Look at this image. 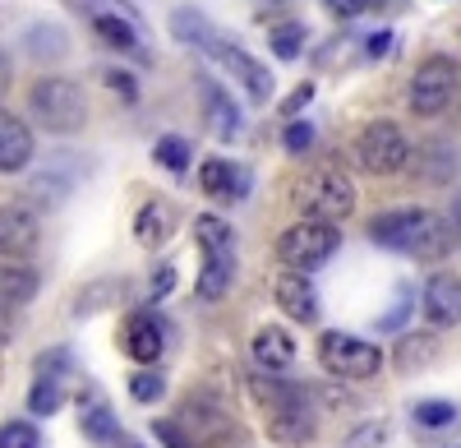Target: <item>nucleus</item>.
Here are the masks:
<instances>
[{
	"instance_id": "obj_25",
	"label": "nucleus",
	"mask_w": 461,
	"mask_h": 448,
	"mask_svg": "<svg viewBox=\"0 0 461 448\" xmlns=\"http://www.w3.org/2000/svg\"><path fill=\"white\" fill-rule=\"evenodd\" d=\"M60 402H65V389H60V379L56 375H42L32 389H28V407L37 416H51V412H60Z\"/></svg>"
},
{
	"instance_id": "obj_2",
	"label": "nucleus",
	"mask_w": 461,
	"mask_h": 448,
	"mask_svg": "<svg viewBox=\"0 0 461 448\" xmlns=\"http://www.w3.org/2000/svg\"><path fill=\"white\" fill-rule=\"evenodd\" d=\"M194 236L203 250V269H199V296L203 301H221L230 291V278H236V232L230 222L217 213L194 217Z\"/></svg>"
},
{
	"instance_id": "obj_21",
	"label": "nucleus",
	"mask_w": 461,
	"mask_h": 448,
	"mask_svg": "<svg viewBox=\"0 0 461 448\" xmlns=\"http://www.w3.org/2000/svg\"><path fill=\"white\" fill-rule=\"evenodd\" d=\"M171 227H176V217H171L167 204H143L139 217H134V236H139L143 245H162V241L171 236Z\"/></svg>"
},
{
	"instance_id": "obj_5",
	"label": "nucleus",
	"mask_w": 461,
	"mask_h": 448,
	"mask_svg": "<svg viewBox=\"0 0 461 448\" xmlns=\"http://www.w3.org/2000/svg\"><path fill=\"white\" fill-rule=\"evenodd\" d=\"M300 208L304 217H319V222H346L356 213V180L341 167H319L300 185Z\"/></svg>"
},
{
	"instance_id": "obj_39",
	"label": "nucleus",
	"mask_w": 461,
	"mask_h": 448,
	"mask_svg": "<svg viewBox=\"0 0 461 448\" xmlns=\"http://www.w3.org/2000/svg\"><path fill=\"white\" fill-rule=\"evenodd\" d=\"M388 42H393L388 32H378V37H369V56H383V51H388Z\"/></svg>"
},
{
	"instance_id": "obj_9",
	"label": "nucleus",
	"mask_w": 461,
	"mask_h": 448,
	"mask_svg": "<svg viewBox=\"0 0 461 448\" xmlns=\"http://www.w3.org/2000/svg\"><path fill=\"white\" fill-rule=\"evenodd\" d=\"M226 74H230V79H236L254 102H267V97H273V74H267V65H258L249 51H240L236 42H226V37H212V42L203 47Z\"/></svg>"
},
{
	"instance_id": "obj_27",
	"label": "nucleus",
	"mask_w": 461,
	"mask_h": 448,
	"mask_svg": "<svg viewBox=\"0 0 461 448\" xmlns=\"http://www.w3.org/2000/svg\"><path fill=\"white\" fill-rule=\"evenodd\" d=\"M0 448H42V434L28 421H10V425H0Z\"/></svg>"
},
{
	"instance_id": "obj_33",
	"label": "nucleus",
	"mask_w": 461,
	"mask_h": 448,
	"mask_svg": "<svg viewBox=\"0 0 461 448\" xmlns=\"http://www.w3.org/2000/svg\"><path fill=\"white\" fill-rule=\"evenodd\" d=\"M310 148H314V125L310 121H291L286 125V153H310Z\"/></svg>"
},
{
	"instance_id": "obj_10",
	"label": "nucleus",
	"mask_w": 461,
	"mask_h": 448,
	"mask_svg": "<svg viewBox=\"0 0 461 448\" xmlns=\"http://www.w3.org/2000/svg\"><path fill=\"white\" fill-rule=\"evenodd\" d=\"M273 296H277V310H286L291 319H300V324H314V319H319V291H314L310 273L286 269V273L273 282Z\"/></svg>"
},
{
	"instance_id": "obj_23",
	"label": "nucleus",
	"mask_w": 461,
	"mask_h": 448,
	"mask_svg": "<svg viewBox=\"0 0 461 448\" xmlns=\"http://www.w3.org/2000/svg\"><path fill=\"white\" fill-rule=\"evenodd\" d=\"M84 434H88L93 443H111L115 434H121V425H115L111 407H106L102 398H88V402H84Z\"/></svg>"
},
{
	"instance_id": "obj_8",
	"label": "nucleus",
	"mask_w": 461,
	"mask_h": 448,
	"mask_svg": "<svg viewBox=\"0 0 461 448\" xmlns=\"http://www.w3.org/2000/svg\"><path fill=\"white\" fill-rule=\"evenodd\" d=\"M356 158L369 176H397L411 162V139L397 121H374V125H365V134L356 143Z\"/></svg>"
},
{
	"instance_id": "obj_32",
	"label": "nucleus",
	"mask_w": 461,
	"mask_h": 448,
	"mask_svg": "<svg viewBox=\"0 0 461 448\" xmlns=\"http://www.w3.org/2000/svg\"><path fill=\"white\" fill-rule=\"evenodd\" d=\"M152 434H158L167 448H199V443H194V434H189L180 421H152Z\"/></svg>"
},
{
	"instance_id": "obj_4",
	"label": "nucleus",
	"mask_w": 461,
	"mask_h": 448,
	"mask_svg": "<svg viewBox=\"0 0 461 448\" xmlns=\"http://www.w3.org/2000/svg\"><path fill=\"white\" fill-rule=\"evenodd\" d=\"M341 250V232L337 222H319V217H300L277 236V259L295 273H314Z\"/></svg>"
},
{
	"instance_id": "obj_29",
	"label": "nucleus",
	"mask_w": 461,
	"mask_h": 448,
	"mask_svg": "<svg viewBox=\"0 0 461 448\" xmlns=\"http://www.w3.org/2000/svg\"><path fill=\"white\" fill-rule=\"evenodd\" d=\"M415 421L425 425V430H443V425L456 421V407L452 402H420L415 407Z\"/></svg>"
},
{
	"instance_id": "obj_12",
	"label": "nucleus",
	"mask_w": 461,
	"mask_h": 448,
	"mask_svg": "<svg viewBox=\"0 0 461 448\" xmlns=\"http://www.w3.org/2000/svg\"><path fill=\"white\" fill-rule=\"evenodd\" d=\"M249 356H254V365L263 370V375H282V370L295 365V338L277 324H263L254 333V343H249Z\"/></svg>"
},
{
	"instance_id": "obj_13",
	"label": "nucleus",
	"mask_w": 461,
	"mask_h": 448,
	"mask_svg": "<svg viewBox=\"0 0 461 448\" xmlns=\"http://www.w3.org/2000/svg\"><path fill=\"white\" fill-rule=\"evenodd\" d=\"M425 319L434 328H456L461 324V278L434 273L425 282Z\"/></svg>"
},
{
	"instance_id": "obj_20",
	"label": "nucleus",
	"mask_w": 461,
	"mask_h": 448,
	"mask_svg": "<svg viewBox=\"0 0 461 448\" xmlns=\"http://www.w3.org/2000/svg\"><path fill=\"white\" fill-rule=\"evenodd\" d=\"M37 296V273L23 269V264H0V310H14V306H28Z\"/></svg>"
},
{
	"instance_id": "obj_38",
	"label": "nucleus",
	"mask_w": 461,
	"mask_h": 448,
	"mask_svg": "<svg viewBox=\"0 0 461 448\" xmlns=\"http://www.w3.org/2000/svg\"><path fill=\"white\" fill-rule=\"evenodd\" d=\"M310 97H314V88H310V84H300V88L291 93V102H286V116H295L300 106H310Z\"/></svg>"
},
{
	"instance_id": "obj_19",
	"label": "nucleus",
	"mask_w": 461,
	"mask_h": 448,
	"mask_svg": "<svg viewBox=\"0 0 461 448\" xmlns=\"http://www.w3.org/2000/svg\"><path fill=\"white\" fill-rule=\"evenodd\" d=\"M199 185H203V195H212V199H236V195H245V171L230 167L226 158H208L199 167Z\"/></svg>"
},
{
	"instance_id": "obj_11",
	"label": "nucleus",
	"mask_w": 461,
	"mask_h": 448,
	"mask_svg": "<svg viewBox=\"0 0 461 448\" xmlns=\"http://www.w3.org/2000/svg\"><path fill=\"white\" fill-rule=\"evenodd\" d=\"M37 236H42L37 213H28L23 204H5V208H0V254L23 259V254L37 250Z\"/></svg>"
},
{
	"instance_id": "obj_1",
	"label": "nucleus",
	"mask_w": 461,
	"mask_h": 448,
	"mask_svg": "<svg viewBox=\"0 0 461 448\" xmlns=\"http://www.w3.org/2000/svg\"><path fill=\"white\" fill-rule=\"evenodd\" d=\"M369 241L383 250H397V254L438 259L452 250V227L429 208H388L369 222Z\"/></svg>"
},
{
	"instance_id": "obj_34",
	"label": "nucleus",
	"mask_w": 461,
	"mask_h": 448,
	"mask_svg": "<svg viewBox=\"0 0 461 448\" xmlns=\"http://www.w3.org/2000/svg\"><path fill=\"white\" fill-rule=\"evenodd\" d=\"M106 84H111L115 93H121L125 102H139V88H134V79H130L125 69H106Z\"/></svg>"
},
{
	"instance_id": "obj_30",
	"label": "nucleus",
	"mask_w": 461,
	"mask_h": 448,
	"mask_svg": "<svg viewBox=\"0 0 461 448\" xmlns=\"http://www.w3.org/2000/svg\"><path fill=\"white\" fill-rule=\"evenodd\" d=\"M300 47H304V28H300V23H282V28H273V51H277L282 60H295Z\"/></svg>"
},
{
	"instance_id": "obj_37",
	"label": "nucleus",
	"mask_w": 461,
	"mask_h": 448,
	"mask_svg": "<svg viewBox=\"0 0 461 448\" xmlns=\"http://www.w3.org/2000/svg\"><path fill=\"white\" fill-rule=\"evenodd\" d=\"M171 287H176V269L167 264V269H158V278H152V296L162 301V296H171Z\"/></svg>"
},
{
	"instance_id": "obj_26",
	"label": "nucleus",
	"mask_w": 461,
	"mask_h": 448,
	"mask_svg": "<svg viewBox=\"0 0 461 448\" xmlns=\"http://www.w3.org/2000/svg\"><path fill=\"white\" fill-rule=\"evenodd\" d=\"M152 158H158L167 171H185V167H189V143H185L180 134H167V139H158Z\"/></svg>"
},
{
	"instance_id": "obj_35",
	"label": "nucleus",
	"mask_w": 461,
	"mask_h": 448,
	"mask_svg": "<svg viewBox=\"0 0 461 448\" xmlns=\"http://www.w3.org/2000/svg\"><path fill=\"white\" fill-rule=\"evenodd\" d=\"M328 10H332L337 19H360V14L369 10V0H328Z\"/></svg>"
},
{
	"instance_id": "obj_14",
	"label": "nucleus",
	"mask_w": 461,
	"mask_h": 448,
	"mask_svg": "<svg viewBox=\"0 0 461 448\" xmlns=\"http://www.w3.org/2000/svg\"><path fill=\"white\" fill-rule=\"evenodd\" d=\"M319 421H314V407L310 402H295V407H277V412H267V434L286 448H304L314 439Z\"/></svg>"
},
{
	"instance_id": "obj_3",
	"label": "nucleus",
	"mask_w": 461,
	"mask_h": 448,
	"mask_svg": "<svg viewBox=\"0 0 461 448\" xmlns=\"http://www.w3.org/2000/svg\"><path fill=\"white\" fill-rule=\"evenodd\" d=\"M28 111H32V121L42 130H51V134H74L88 121L84 88L74 79H37L28 88Z\"/></svg>"
},
{
	"instance_id": "obj_28",
	"label": "nucleus",
	"mask_w": 461,
	"mask_h": 448,
	"mask_svg": "<svg viewBox=\"0 0 461 448\" xmlns=\"http://www.w3.org/2000/svg\"><path fill=\"white\" fill-rule=\"evenodd\" d=\"M167 393V379L158 375V370H139V375L130 379V398L134 402H158Z\"/></svg>"
},
{
	"instance_id": "obj_17",
	"label": "nucleus",
	"mask_w": 461,
	"mask_h": 448,
	"mask_svg": "<svg viewBox=\"0 0 461 448\" xmlns=\"http://www.w3.org/2000/svg\"><path fill=\"white\" fill-rule=\"evenodd\" d=\"M199 93H203V116H208V125H212L221 139H236V134H240V106L230 102V93H226L221 84H212V79H199Z\"/></svg>"
},
{
	"instance_id": "obj_22",
	"label": "nucleus",
	"mask_w": 461,
	"mask_h": 448,
	"mask_svg": "<svg viewBox=\"0 0 461 448\" xmlns=\"http://www.w3.org/2000/svg\"><path fill=\"white\" fill-rule=\"evenodd\" d=\"M93 28H97V37H102L106 47H115V51H134V56H139V32H134V23H130L125 14H97Z\"/></svg>"
},
{
	"instance_id": "obj_24",
	"label": "nucleus",
	"mask_w": 461,
	"mask_h": 448,
	"mask_svg": "<svg viewBox=\"0 0 461 448\" xmlns=\"http://www.w3.org/2000/svg\"><path fill=\"white\" fill-rule=\"evenodd\" d=\"M171 28H176L180 42L199 47V51H203V47L212 42V37H217V32H212V23H208L203 14H194V10H176V14H171Z\"/></svg>"
},
{
	"instance_id": "obj_16",
	"label": "nucleus",
	"mask_w": 461,
	"mask_h": 448,
	"mask_svg": "<svg viewBox=\"0 0 461 448\" xmlns=\"http://www.w3.org/2000/svg\"><path fill=\"white\" fill-rule=\"evenodd\" d=\"M32 162V130L14 116V111L0 106V176L23 171Z\"/></svg>"
},
{
	"instance_id": "obj_36",
	"label": "nucleus",
	"mask_w": 461,
	"mask_h": 448,
	"mask_svg": "<svg viewBox=\"0 0 461 448\" xmlns=\"http://www.w3.org/2000/svg\"><path fill=\"white\" fill-rule=\"evenodd\" d=\"M383 434H388V430H383V425H365L351 443H346V448H374V443H383Z\"/></svg>"
},
{
	"instance_id": "obj_31",
	"label": "nucleus",
	"mask_w": 461,
	"mask_h": 448,
	"mask_svg": "<svg viewBox=\"0 0 461 448\" xmlns=\"http://www.w3.org/2000/svg\"><path fill=\"white\" fill-rule=\"evenodd\" d=\"M429 356H434V338H402V347H397V365L402 370L425 365Z\"/></svg>"
},
{
	"instance_id": "obj_6",
	"label": "nucleus",
	"mask_w": 461,
	"mask_h": 448,
	"mask_svg": "<svg viewBox=\"0 0 461 448\" xmlns=\"http://www.w3.org/2000/svg\"><path fill=\"white\" fill-rule=\"evenodd\" d=\"M456 88H461V69H456V60H447V56H429L425 65H420L415 74H411V93H406V106L415 111V116H443V111L452 106V97H456Z\"/></svg>"
},
{
	"instance_id": "obj_18",
	"label": "nucleus",
	"mask_w": 461,
	"mask_h": 448,
	"mask_svg": "<svg viewBox=\"0 0 461 448\" xmlns=\"http://www.w3.org/2000/svg\"><path fill=\"white\" fill-rule=\"evenodd\" d=\"M162 324L152 319V315H134L130 324H125V352H130V361H139V365H158V356H162Z\"/></svg>"
},
{
	"instance_id": "obj_15",
	"label": "nucleus",
	"mask_w": 461,
	"mask_h": 448,
	"mask_svg": "<svg viewBox=\"0 0 461 448\" xmlns=\"http://www.w3.org/2000/svg\"><path fill=\"white\" fill-rule=\"evenodd\" d=\"M180 425H189V434L199 430V439H194L199 448L221 443V439L230 434V416L221 412L212 398H189V402H185V412H180Z\"/></svg>"
},
{
	"instance_id": "obj_7",
	"label": "nucleus",
	"mask_w": 461,
	"mask_h": 448,
	"mask_svg": "<svg viewBox=\"0 0 461 448\" xmlns=\"http://www.w3.org/2000/svg\"><path fill=\"white\" fill-rule=\"evenodd\" d=\"M319 361L337 379H374L383 370V352L374 343L356 338V333H341V328H332V333L319 338Z\"/></svg>"
}]
</instances>
